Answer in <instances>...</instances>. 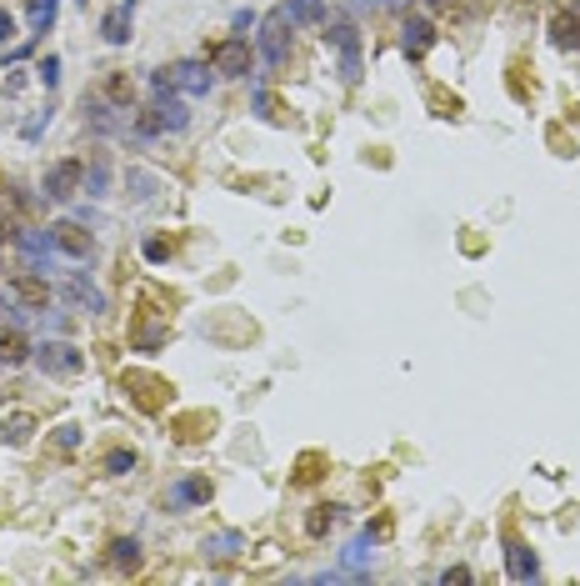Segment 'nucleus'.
Segmentation results:
<instances>
[{
  "mask_svg": "<svg viewBox=\"0 0 580 586\" xmlns=\"http://www.w3.org/2000/svg\"><path fill=\"white\" fill-rule=\"evenodd\" d=\"M320 36L336 51V76L345 86H360V76H366V36H360V26L355 21H326Z\"/></svg>",
  "mask_w": 580,
  "mask_h": 586,
  "instance_id": "f257e3e1",
  "label": "nucleus"
},
{
  "mask_svg": "<svg viewBox=\"0 0 580 586\" xmlns=\"http://www.w3.org/2000/svg\"><path fill=\"white\" fill-rule=\"evenodd\" d=\"M30 361H36V371L51 376V381H65V376H80V371H86V351H80L76 341H61V336L40 341L36 351H30Z\"/></svg>",
  "mask_w": 580,
  "mask_h": 586,
  "instance_id": "f03ea898",
  "label": "nucleus"
},
{
  "mask_svg": "<svg viewBox=\"0 0 580 586\" xmlns=\"http://www.w3.org/2000/svg\"><path fill=\"white\" fill-rule=\"evenodd\" d=\"M120 391H126V401L130 406H140L145 416H155V411L170 401V381L155 376V371H140V366H130L126 376H120Z\"/></svg>",
  "mask_w": 580,
  "mask_h": 586,
  "instance_id": "7ed1b4c3",
  "label": "nucleus"
},
{
  "mask_svg": "<svg viewBox=\"0 0 580 586\" xmlns=\"http://www.w3.org/2000/svg\"><path fill=\"white\" fill-rule=\"evenodd\" d=\"M5 296H11V306H21V311H51L55 291H51V276H46V271L26 266V271H11Z\"/></svg>",
  "mask_w": 580,
  "mask_h": 586,
  "instance_id": "20e7f679",
  "label": "nucleus"
},
{
  "mask_svg": "<svg viewBox=\"0 0 580 586\" xmlns=\"http://www.w3.org/2000/svg\"><path fill=\"white\" fill-rule=\"evenodd\" d=\"M290 36H295V26H290L286 15H280V5L261 21V30H255V46H261V61L270 65V71H280V65L290 61Z\"/></svg>",
  "mask_w": 580,
  "mask_h": 586,
  "instance_id": "39448f33",
  "label": "nucleus"
},
{
  "mask_svg": "<svg viewBox=\"0 0 580 586\" xmlns=\"http://www.w3.org/2000/svg\"><path fill=\"white\" fill-rule=\"evenodd\" d=\"M211 65H215V76L245 80V76H251V65H255L251 40H245V36H226V40H215V46H211Z\"/></svg>",
  "mask_w": 580,
  "mask_h": 586,
  "instance_id": "423d86ee",
  "label": "nucleus"
},
{
  "mask_svg": "<svg viewBox=\"0 0 580 586\" xmlns=\"http://www.w3.org/2000/svg\"><path fill=\"white\" fill-rule=\"evenodd\" d=\"M55 291H61L65 301H70V306L80 311V316H105V311H111L105 291H101V286H90V276H86V271H65Z\"/></svg>",
  "mask_w": 580,
  "mask_h": 586,
  "instance_id": "0eeeda50",
  "label": "nucleus"
},
{
  "mask_svg": "<svg viewBox=\"0 0 580 586\" xmlns=\"http://www.w3.org/2000/svg\"><path fill=\"white\" fill-rule=\"evenodd\" d=\"M51 246L65 255V261H95V236L86 230V221H55L51 226Z\"/></svg>",
  "mask_w": 580,
  "mask_h": 586,
  "instance_id": "6e6552de",
  "label": "nucleus"
},
{
  "mask_svg": "<svg viewBox=\"0 0 580 586\" xmlns=\"http://www.w3.org/2000/svg\"><path fill=\"white\" fill-rule=\"evenodd\" d=\"M80 186H86V161H76V155L55 161V166L46 171V180H40L46 201H70V196H76Z\"/></svg>",
  "mask_w": 580,
  "mask_h": 586,
  "instance_id": "1a4fd4ad",
  "label": "nucleus"
},
{
  "mask_svg": "<svg viewBox=\"0 0 580 586\" xmlns=\"http://www.w3.org/2000/svg\"><path fill=\"white\" fill-rule=\"evenodd\" d=\"M211 497H215L211 476H205V472H186V476H176V481H170V491H165V506H170V511H195V506H205Z\"/></svg>",
  "mask_w": 580,
  "mask_h": 586,
  "instance_id": "9d476101",
  "label": "nucleus"
},
{
  "mask_svg": "<svg viewBox=\"0 0 580 586\" xmlns=\"http://www.w3.org/2000/svg\"><path fill=\"white\" fill-rule=\"evenodd\" d=\"M435 40H441V30H435L430 15H405V21H401V51H405V61H426V55L435 51Z\"/></svg>",
  "mask_w": 580,
  "mask_h": 586,
  "instance_id": "9b49d317",
  "label": "nucleus"
},
{
  "mask_svg": "<svg viewBox=\"0 0 580 586\" xmlns=\"http://www.w3.org/2000/svg\"><path fill=\"white\" fill-rule=\"evenodd\" d=\"M170 71H176L180 96H190V101L211 96V86H215V65H211V61H176Z\"/></svg>",
  "mask_w": 580,
  "mask_h": 586,
  "instance_id": "f8f14e48",
  "label": "nucleus"
},
{
  "mask_svg": "<svg viewBox=\"0 0 580 586\" xmlns=\"http://www.w3.org/2000/svg\"><path fill=\"white\" fill-rule=\"evenodd\" d=\"M15 251L26 255L36 271H46V276H51L55 255H61V251L51 246V230H15Z\"/></svg>",
  "mask_w": 580,
  "mask_h": 586,
  "instance_id": "ddd939ff",
  "label": "nucleus"
},
{
  "mask_svg": "<svg viewBox=\"0 0 580 586\" xmlns=\"http://www.w3.org/2000/svg\"><path fill=\"white\" fill-rule=\"evenodd\" d=\"M136 5L140 0H120L115 11L101 15V40L105 46H130V26H136Z\"/></svg>",
  "mask_w": 580,
  "mask_h": 586,
  "instance_id": "4468645a",
  "label": "nucleus"
},
{
  "mask_svg": "<svg viewBox=\"0 0 580 586\" xmlns=\"http://www.w3.org/2000/svg\"><path fill=\"white\" fill-rule=\"evenodd\" d=\"M280 15H286L295 30H320V26L330 21L326 0H286V5H280Z\"/></svg>",
  "mask_w": 580,
  "mask_h": 586,
  "instance_id": "2eb2a0df",
  "label": "nucleus"
},
{
  "mask_svg": "<svg viewBox=\"0 0 580 586\" xmlns=\"http://www.w3.org/2000/svg\"><path fill=\"white\" fill-rule=\"evenodd\" d=\"M505 576H510V582H535V576H541V557H535L526 541H505Z\"/></svg>",
  "mask_w": 580,
  "mask_h": 586,
  "instance_id": "dca6fc26",
  "label": "nucleus"
},
{
  "mask_svg": "<svg viewBox=\"0 0 580 586\" xmlns=\"http://www.w3.org/2000/svg\"><path fill=\"white\" fill-rule=\"evenodd\" d=\"M341 566L351 576H370V566H376V541H370L366 532L355 536V541H345V551H341Z\"/></svg>",
  "mask_w": 580,
  "mask_h": 586,
  "instance_id": "f3484780",
  "label": "nucleus"
},
{
  "mask_svg": "<svg viewBox=\"0 0 580 586\" xmlns=\"http://www.w3.org/2000/svg\"><path fill=\"white\" fill-rule=\"evenodd\" d=\"M26 21H30L26 36L46 40L55 30V21H61V0H26Z\"/></svg>",
  "mask_w": 580,
  "mask_h": 586,
  "instance_id": "a211bd4d",
  "label": "nucleus"
},
{
  "mask_svg": "<svg viewBox=\"0 0 580 586\" xmlns=\"http://www.w3.org/2000/svg\"><path fill=\"white\" fill-rule=\"evenodd\" d=\"M551 46L555 51H576L580 46V15L576 11H555L551 15Z\"/></svg>",
  "mask_w": 580,
  "mask_h": 586,
  "instance_id": "6ab92c4d",
  "label": "nucleus"
},
{
  "mask_svg": "<svg viewBox=\"0 0 580 586\" xmlns=\"http://www.w3.org/2000/svg\"><path fill=\"white\" fill-rule=\"evenodd\" d=\"M101 96L111 105H120V111H136V80H130L126 71H111V76L101 80Z\"/></svg>",
  "mask_w": 580,
  "mask_h": 586,
  "instance_id": "aec40b11",
  "label": "nucleus"
},
{
  "mask_svg": "<svg viewBox=\"0 0 580 586\" xmlns=\"http://www.w3.org/2000/svg\"><path fill=\"white\" fill-rule=\"evenodd\" d=\"M201 551H205V561H236L240 551H245V536H240V532L205 536V541H201Z\"/></svg>",
  "mask_w": 580,
  "mask_h": 586,
  "instance_id": "412c9836",
  "label": "nucleus"
},
{
  "mask_svg": "<svg viewBox=\"0 0 580 586\" xmlns=\"http://www.w3.org/2000/svg\"><path fill=\"white\" fill-rule=\"evenodd\" d=\"M30 351H36V346L26 341L21 326H15V331H0V366H26Z\"/></svg>",
  "mask_w": 580,
  "mask_h": 586,
  "instance_id": "4be33fe9",
  "label": "nucleus"
},
{
  "mask_svg": "<svg viewBox=\"0 0 580 586\" xmlns=\"http://www.w3.org/2000/svg\"><path fill=\"white\" fill-rule=\"evenodd\" d=\"M155 105V115H161V130L165 136H180V130L190 126V111H186V101L180 96H170V101H151Z\"/></svg>",
  "mask_w": 580,
  "mask_h": 586,
  "instance_id": "5701e85b",
  "label": "nucleus"
},
{
  "mask_svg": "<svg viewBox=\"0 0 580 586\" xmlns=\"http://www.w3.org/2000/svg\"><path fill=\"white\" fill-rule=\"evenodd\" d=\"M341 522V506H330V501H316V506L305 511V536L311 541H320V536H330V526Z\"/></svg>",
  "mask_w": 580,
  "mask_h": 586,
  "instance_id": "b1692460",
  "label": "nucleus"
},
{
  "mask_svg": "<svg viewBox=\"0 0 580 586\" xmlns=\"http://www.w3.org/2000/svg\"><path fill=\"white\" fill-rule=\"evenodd\" d=\"M140 561H145V557H140L136 536H115V541H111V566H115V572H140Z\"/></svg>",
  "mask_w": 580,
  "mask_h": 586,
  "instance_id": "393cba45",
  "label": "nucleus"
},
{
  "mask_svg": "<svg viewBox=\"0 0 580 586\" xmlns=\"http://www.w3.org/2000/svg\"><path fill=\"white\" fill-rule=\"evenodd\" d=\"M80 191L95 196V201H101V196H111V161H105V155H95V161L86 166V186H80Z\"/></svg>",
  "mask_w": 580,
  "mask_h": 586,
  "instance_id": "a878e982",
  "label": "nucleus"
},
{
  "mask_svg": "<svg viewBox=\"0 0 580 586\" xmlns=\"http://www.w3.org/2000/svg\"><path fill=\"white\" fill-rule=\"evenodd\" d=\"M136 466H140L136 447H111V451H105V461H101V472H105V476H130Z\"/></svg>",
  "mask_w": 580,
  "mask_h": 586,
  "instance_id": "bb28decb",
  "label": "nucleus"
},
{
  "mask_svg": "<svg viewBox=\"0 0 580 586\" xmlns=\"http://www.w3.org/2000/svg\"><path fill=\"white\" fill-rule=\"evenodd\" d=\"M30 431H36V421H30V416H11L5 426H0L5 447H26V441H30Z\"/></svg>",
  "mask_w": 580,
  "mask_h": 586,
  "instance_id": "cd10ccee",
  "label": "nucleus"
},
{
  "mask_svg": "<svg viewBox=\"0 0 580 586\" xmlns=\"http://www.w3.org/2000/svg\"><path fill=\"white\" fill-rule=\"evenodd\" d=\"M170 251H176V246L165 241V236H145V246H140V255H145L151 266H161V261H170Z\"/></svg>",
  "mask_w": 580,
  "mask_h": 586,
  "instance_id": "c85d7f7f",
  "label": "nucleus"
},
{
  "mask_svg": "<svg viewBox=\"0 0 580 586\" xmlns=\"http://www.w3.org/2000/svg\"><path fill=\"white\" fill-rule=\"evenodd\" d=\"M36 76H40V86L46 90H55L61 86V55H46V61L36 65Z\"/></svg>",
  "mask_w": 580,
  "mask_h": 586,
  "instance_id": "c756f323",
  "label": "nucleus"
},
{
  "mask_svg": "<svg viewBox=\"0 0 580 586\" xmlns=\"http://www.w3.org/2000/svg\"><path fill=\"white\" fill-rule=\"evenodd\" d=\"M80 441H86V436H80V426H76V421H65V426H55V447H61V451H76Z\"/></svg>",
  "mask_w": 580,
  "mask_h": 586,
  "instance_id": "7c9ffc66",
  "label": "nucleus"
},
{
  "mask_svg": "<svg viewBox=\"0 0 580 586\" xmlns=\"http://www.w3.org/2000/svg\"><path fill=\"white\" fill-rule=\"evenodd\" d=\"M161 341H165V326H140L136 331V346H145V351H155Z\"/></svg>",
  "mask_w": 580,
  "mask_h": 586,
  "instance_id": "2f4dec72",
  "label": "nucleus"
},
{
  "mask_svg": "<svg viewBox=\"0 0 580 586\" xmlns=\"http://www.w3.org/2000/svg\"><path fill=\"white\" fill-rule=\"evenodd\" d=\"M451 582H476V572H470V566H445V572H441V586H451Z\"/></svg>",
  "mask_w": 580,
  "mask_h": 586,
  "instance_id": "473e14b6",
  "label": "nucleus"
},
{
  "mask_svg": "<svg viewBox=\"0 0 580 586\" xmlns=\"http://www.w3.org/2000/svg\"><path fill=\"white\" fill-rule=\"evenodd\" d=\"M51 115H55V111H40L36 121H26V140H40V130L51 126Z\"/></svg>",
  "mask_w": 580,
  "mask_h": 586,
  "instance_id": "72a5a7b5",
  "label": "nucleus"
},
{
  "mask_svg": "<svg viewBox=\"0 0 580 586\" xmlns=\"http://www.w3.org/2000/svg\"><path fill=\"white\" fill-rule=\"evenodd\" d=\"M366 536L370 541H385V536H391V516H376V522L366 526Z\"/></svg>",
  "mask_w": 580,
  "mask_h": 586,
  "instance_id": "f704fd0d",
  "label": "nucleus"
},
{
  "mask_svg": "<svg viewBox=\"0 0 580 586\" xmlns=\"http://www.w3.org/2000/svg\"><path fill=\"white\" fill-rule=\"evenodd\" d=\"M316 466H320V456H305V461H301V472H295V481H316V476H320Z\"/></svg>",
  "mask_w": 580,
  "mask_h": 586,
  "instance_id": "c9c22d12",
  "label": "nucleus"
},
{
  "mask_svg": "<svg viewBox=\"0 0 580 586\" xmlns=\"http://www.w3.org/2000/svg\"><path fill=\"white\" fill-rule=\"evenodd\" d=\"M251 26H261V21H255V11H236V36H245Z\"/></svg>",
  "mask_w": 580,
  "mask_h": 586,
  "instance_id": "e433bc0d",
  "label": "nucleus"
},
{
  "mask_svg": "<svg viewBox=\"0 0 580 586\" xmlns=\"http://www.w3.org/2000/svg\"><path fill=\"white\" fill-rule=\"evenodd\" d=\"M11 36H15V15L0 5V40H11Z\"/></svg>",
  "mask_w": 580,
  "mask_h": 586,
  "instance_id": "4c0bfd02",
  "label": "nucleus"
},
{
  "mask_svg": "<svg viewBox=\"0 0 580 586\" xmlns=\"http://www.w3.org/2000/svg\"><path fill=\"white\" fill-rule=\"evenodd\" d=\"M385 5H405V0H385Z\"/></svg>",
  "mask_w": 580,
  "mask_h": 586,
  "instance_id": "58836bf2",
  "label": "nucleus"
},
{
  "mask_svg": "<svg viewBox=\"0 0 580 586\" xmlns=\"http://www.w3.org/2000/svg\"><path fill=\"white\" fill-rule=\"evenodd\" d=\"M426 5H445V0H426Z\"/></svg>",
  "mask_w": 580,
  "mask_h": 586,
  "instance_id": "ea45409f",
  "label": "nucleus"
},
{
  "mask_svg": "<svg viewBox=\"0 0 580 586\" xmlns=\"http://www.w3.org/2000/svg\"><path fill=\"white\" fill-rule=\"evenodd\" d=\"M0 401H5V391H0Z\"/></svg>",
  "mask_w": 580,
  "mask_h": 586,
  "instance_id": "a19ab883",
  "label": "nucleus"
},
{
  "mask_svg": "<svg viewBox=\"0 0 580 586\" xmlns=\"http://www.w3.org/2000/svg\"><path fill=\"white\" fill-rule=\"evenodd\" d=\"M86 5H90V0H86Z\"/></svg>",
  "mask_w": 580,
  "mask_h": 586,
  "instance_id": "79ce46f5",
  "label": "nucleus"
}]
</instances>
